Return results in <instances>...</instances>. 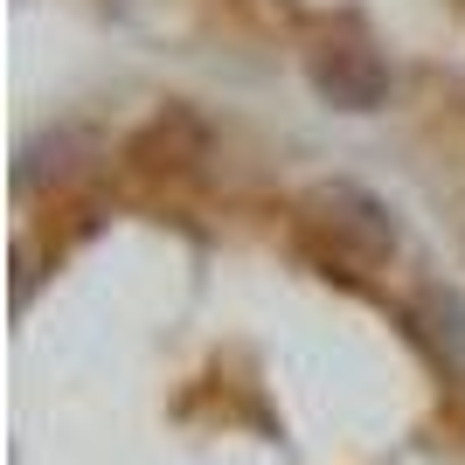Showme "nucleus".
<instances>
[{
  "label": "nucleus",
  "mask_w": 465,
  "mask_h": 465,
  "mask_svg": "<svg viewBox=\"0 0 465 465\" xmlns=\"http://www.w3.org/2000/svg\"><path fill=\"white\" fill-rule=\"evenodd\" d=\"M459 251H465V236H459Z\"/></svg>",
  "instance_id": "0eeeda50"
},
{
  "label": "nucleus",
  "mask_w": 465,
  "mask_h": 465,
  "mask_svg": "<svg viewBox=\"0 0 465 465\" xmlns=\"http://www.w3.org/2000/svg\"><path fill=\"white\" fill-rule=\"evenodd\" d=\"M77 153H84V139L70 133V125H63V133H35L15 160V194H42L49 181H63L77 167Z\"/></svg>",
  "instance_id": "20e7f679"
},
{
  "label": "nucleus",
  "mask_w": 465,
  "mask_h": 465,
  "mask_svg": "<svg viewBox=\"0 0 465 465\" xmlns=\"http://www.w3.org/2000/svg\"><path fill=\"white\" fill-rule=\"evenodd\" d=\"M417 320H424V341L438 348V361L465 375V299L445 285H424L417 292Z\"/></svg>",
  "instance_id": "39448f33"
},
{
  "label": "nucleus",
  "mask_w": 465,
  "mask_h": 465,
  "mask_svg": "<svg viewBox=\"0 0 465 465\" xmlns=\"http://www.w3.org/2000/svg\"><path fill=\"white\" fill-rule=\"evenodd\" d=\"M306 91L327 104V112L341 118H375L389 104V91H396V70H389L382 56H375L369 42H320V49H306Z\"/></svg>",
  "instance_id": "f03ea898"
},
{
  "label": "nucleus",
  "mask_w": 465,
  "mask_h": 465,
  "mask_svg": "<svg viewBox=\"0 0 465 465\" xmlns=\"http://www.w3.org/2000/svg\"><path fill=\"white\" fill-rule=\"evenodd\" d=\"M35 278H42V251H35V236L21 230V236H15V306H28V299H35Z\"/></svg>",
  "instance_id": "423d86ee"
},
{
  "label": "nucleus",
  "mask_w": 465,
  "mask_h": 465,
  "mask_svg": "<svg viewBox=\"0 0 465 465\" xmlns=\"http://www.w3.org/2000/svg\"><path fill=\"white\" fill-rule=\"evenodd\" d=\"M133 153L146 160V167H194V160H209V125L174 104V112H160L153 125L133 139Z\"/></svg>",
  "instance_id": "7ed1b4c3"
},
{
  "label": "nucleus",
  "mask_w": 465,
  "mask_h": 465,
  "mask_svg": "<svg viewBox=\"0 0 465 465\" xmlns=\"http://www.w3.org/2000/svg\"><path fill=\"white\" fill-rule=\"evenodd\" d=\"M306 223L320 236H333V251L354 257V264H389V257L403 251V223L389 215V202L375 188H361V181H312L306 188Z\"/></svg>",
  "instance_id": "f257e3e1"
}]
</instances>
